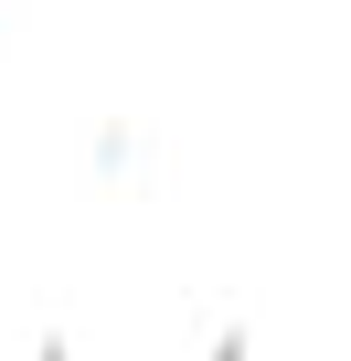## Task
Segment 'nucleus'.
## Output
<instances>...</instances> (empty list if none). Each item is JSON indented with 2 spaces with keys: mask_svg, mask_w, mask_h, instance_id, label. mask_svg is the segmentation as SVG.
<instances>
[]
</instances>
